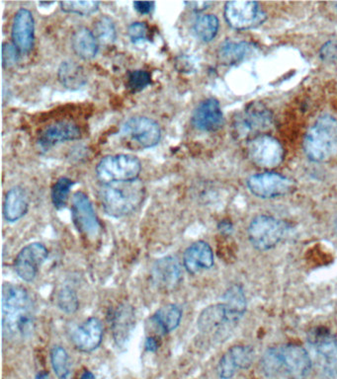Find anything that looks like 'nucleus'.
<instances>
[{"mask_svg":"<svg viewBox=\"0 0 337 379\" xmlns=\"http://www.w3.org/2000/svg\"><path fill=\"white\" fill-rule=\"evenodd\" d=\"M313 366L311 355L305 348L297 344H285L269 348L261 358L264 375L274 378L292 376L302 378L308 375Z\"/></svg>","mask_w":337,"mask_h":379,"instance_id":"1","label":"nucleus"},{"mask_svg":"<svg viewBox=\"0 0 337 379\" xmlns=\"http://www.w3.org/2000/svg\"><path fill=\"white\" fill-rule=\"evenodd\" d=\"M145 188L138 180L102 184L100 203L108 216L123 217L132 214L142 204Z\"/></svg>","mask_w":337,"mask_h":379,"instance_id":"2","label":"nucleus"},{"mask_svg":"<svg viewBox=\"0 0 337 379\" xmlns=\"http://www.w3.org/2000/svg\"><path fill=\"white\" fill-rule=\"evenodd\" d=\"M337 148V120L331 115L321 116L311 126L304 141V151L316 163L331 158Z\"/></svg>","mask_w":337,"mask_h":379,"instance_id":"3","label":"nucleus"},{"mask_svg":"<svg viewBox=\"0 0 337 379\" xmlns=\"http://www.w3.org/2000/svg\"><path fill=\"white\" fill-rule=\"evenodd\" d=\"M142 164L131 154H116L103 158L96 167L97 178L102 184L138 180Z\"/></svg>","mask_w":337,"mask_h":379,"instance_id":"4","label":"nucleus"},{"mask_svg":"<svg viewBox=\"0 0 337 379\" xmlns=\"http://www.w3.org/2000/svg\"><path fill=\"white\" fill-rule=\"evenodd\" d=\"M288 229L285 221L261 214L251 221L248 231V239L256 250L268 251L280 243Z\"/></svg>","mask_w":337,"mask_h":379,"instance_id":"5","label":"nucleus"},{"mask_svg":"<svg viewBox=\"0 0 337 379\" xmlns=\"http://www.w3.org/2000/svg\"><path fill=\"white\" fill-rule=\"evenodd\" d=\"M309 346L314 363L326 378L337 376V340L328 330L318 328L309 334Z\"/></svg>","mask_w":337,"mask_h":379,"instance_id":"6","label":"nucleus"},{"mask_svg":"<svg viewBox=\"0 0 337 379\" xmlns=\"http://www.w3.org/2000/svg\"><path fill=\"white\" fill-rule=\"evenodd\" d=\"M72 219L80 234L89 239H95L101 232L92 201L84 192H77L72 199Z\"/></svg>","mask_w":337,"mask_h":379,"instance_id":"7","label":"nucleus"},{"mask_svg":"<svg viewBox=\"0 0 337 379\" xmlns=\"http://www.w3.org/2000/svg\"><path fill=\"white\" fill-rule=\"evenodd\" d=\"M248 188L258 198L274 199L290 194L295 188V184L281 174L265 172L250 176L248 180Z\"/></svg>","mask_w":337,"mask_h":379,"instance_id":"8","label":"nucleus"},{"mask_svg":"<svg viewBox=\"0 0 337 379\" xmlns=\"http://www.w3.org/2000/svg\"><path fill=\"white\" fill-rule=\"evenodd\" d=\"M225 18L236 30L250 29L263 24L266 15L255 1H230L225 6Z\"/></svg>","mask_w":337,"mask_h":379,"instance_id":"9","label":"nucleus"},{"mask_svg":"<svg viewBox=\"0 0 337 379\" xmlns=\"http://www.w3.org/2000/svg\"><path fill=\"white\" fill-rule=\"evenodd\" d=\"M248 150L251 161L260 167H277L283 161V146L278 140L271 136H255L248 143Z\"/></svg>","mask_w":337,"mask_h":379,"instance_id":"10","label":"nucleus"},{"mask_svg":"<svg viewBox=\"0 0 337 379\" xmlns=\"http://www.w3.org/2000/svg\"><path fill=\"white\" fill-rule=\"evenodd\" d=\"M124 136L135 141L143 148H152L158 145L162 138L160 126L153 119L133 117L126 121L121 128Z\"/></svg>","mask_w":337,"mask_h":379,"instance_id":"11","label":"nucleus"},{"mask_svg":"<svg viewBox=\"0 0 337 379\" xmlns=\"http://www.w3.org/2000/svg\"><path fill=\"white\" fill-rule=\"evenodd\" d=\"M49 256V250L44 244L34 242L25 246L15 259L16 274L22 280L31 282L36 279L40 268Z\"/></svg>","mask_w":337,"mask_h":379,"instance_id":"12","label":"nucleus"},{"mask_svg":"<svg viewBox=\"0 0 337 379\" xmlns=\"http://www.w3.org/2000/svg\"><path fill=\"white\" fill-rule=\"evenodd\" d=\"M255 353L250 346L236 345L228 348L217 366V373L221 379H231L238 370H248L253 363Z\"/></svg>","mask_w":337,"mask_h":379,"instance_id":"13","label":"nucleus"},{"mask_svg":"<svg viewBox=\"0 0 337 379\" xmlns=\"http://www.w3.org/2000/svg\"><path fill=\"white\" fill-rule=\"evenodd\" d=\"M152 280L157 289L163 292L177 289L182 280V268L179 261L173 256L157 260L152 269Z\"/></svg>","mask_w":337,"mask_h":379,"instance_id":"14","label":"nucleus"},{"mask_svg":"<svg viewBox=\"0 0 337 379\" xmlns=\"http://www.w3.org/2000/svg\"><path fill=\"white\" fill-rule=\"evenodd\" d=\"M12 42L20 54H28L34 47L35 22L28 9H21L15 14L11 29Z\"/></svg>","mask_w":337,"mask_h":379,"instance_id":"15","label":"nucleus"},{"mask_svg":"<svg viewBox=\"0 0 337 379\" xmlns=\"http://www.w3.org/2000/svg\"><path fill=\"white\" fill-rule=\"evenodd\" d=\"M238 323L222 302L206 307L199 316L197 327L202 333L221 332L233 329Z\"/></svg>","mask_w":337,"mask_h":379,"instance_id":"16","label":"nucleus"},{"mask_svg":"<svg viewBox=\"0 0 337 379\" xmlns=\"http://www.w3.org/2000/svg\"><path fill=\"white\" fill-rule=\"evenodd\" d=\"M223 114L220 103L215 98H208L196 107L192 115V125L202 131H216L223 125Z\"/></svg>","mask_w":337,"mask_h":379,"instance_id":"17","label":"nucleus"},{"mask_svg":"<svg viewBox=\"0 0 337 379\" xmlns=\"http://www.w3.org/2000/svg\"><path fill=\"white\" fill-rule=\"evenodd\" d=\"M103 325L97 317H90L85 320L72 333V344L77 350L82 353H92L101 345Z\"/></svg>","mask_w":337,"mask_h":379,"instance_id":"18","label":"nucleus"},{"mask_svg":"<svg viewBox=\"0 0 337 379\" xmlns=\"http://www.w3.org/2000/svg\"><path fill=\"white\" fill-rule=\"evenodd\" d=\"M272 114L264 106L253 104L241 114L235 125L236 133L241 138L256 131L266 130L272 123Z\"/></svg>","mask_w":337,"mask_h":379,"instance_id":"19","label":"nucleus"},{"mask_svg":"<svg viewBox=\"0 0 337 379\" xmlns=\"http://www.w3.org/2000/svg\"><path fill=\"white\" fill-rule=\"evenodd\" d=\"M214 263L213 250L205 241L194 242L183 254V265L189 274L195 275L204 270L211 269Z\"/></svg>","mask_w":337,"mask_h":379,"instance_id":"20","label":"nucleus"},{"mask_svg":"<svg viewBox=\"0 0 337 379\" xmlns=\"http://www.w3.org/2000/svg\"><path fill=\"white\" fill-rule=\"evenodd\" d=\"M80 136H82V133L74 123L69 122L55 123L47 126L42 131L41 135L38 138V145L47 150L57 143L79 140Z\"/></svg>","mask_w":337,"mask_h":379,"instance_id":"21","label":"nucleus"},{"mask_svg":"<svg viewBox=\"0 0 337 379\" xmlns=\"http://www.w3.org/2000/svg\"><path fill=\"white\" fill-rule=\"evenodd\" d=\"M136 316L134 308L129 303H123L113 314L112 331L118 346L125 345L134 329Z\"/></svg>","mask_w":337,"mask_h":379,"instance_id":"22","label":"nucleus"},{"mask_svg":"<svg viewBox=\"0 0 337 379\" xmlns=\"http://www.w3.org/2000/svg\"><path fill=\"white\" fill-rule=\"evenodd\" d=\"M28 209V194L21 187H13L5 194L4 216L7 221H18L27 214Z\"/></svg>","mask_w":337,"mask_h":379,"instance_id":"23","label":"nucleus"},{"mask_svg":"<svg viewBox=\"0 0 337 379\" xmlns=\"http://www.w3.org/2000/svg\"><path fill=\"white\" fill-rule=\"evenodd\" d=\"M1 300L2 315L32 307L28 292L21 285L4 284Z\"/></svg>","mask_w":337,"mask_h":379,"instance_id":"24","label":"nucleus"},{"mask_svg":"<svg viewBox=\"0 0 337 379\" xmlns=\"http://www.w3.org/2000/svg\"><path fill=\"white\" fill-rule=\"evenodd\" d=\"M255 50V45L251 43L228 41L221 45L218 57L222 65H235L250 59Z\"/></svg>","mask_w":337,"mask_h":379,"instance_id":"25","label":"nucleus"},{"mask_svg":"<svg viewBox=\"0 0 337 379\" xmlns=\"http://www.w3.org/2000/svg\"><path fill=\"white\" fill-rule=\"evenodd\" d=\"M182 309L177 304H167L160 307L150 317V322L160 334L165 335L177 329L182 319Z\"/></svg>","mask_w":337,"mask_h":379,"instance_id":"26","label":"nucleus"},{"mask_svg":"<svg viewBox=\"0 0 337 379\" xmlns=\"http://www.w3.org/2000/svg\"><path fill=\"white\" fill-rule=\"evenodd\" d=\"M72 47L74 54L84 60L94 59L99 49L94 33L84 27L79 28L72 34Z\"/></svg>","mask_w":337,"mask_h":379,"instance_id":"27","label":"nucleus"},{"mask_svg":"<svg viewBox=\"0 0 337 379\" xmlns=\"http://www.w3.org/2000/svg\"><path fill=\"white\" fill-rule=\"evenodd\" d=\"M57 78L65 88L72 91L79 89L87 82L84 68L72 60L62 62L57 70Z\"/></svg>","mask_w":337,"mask_h":379,"instance_id":"28","label":"nucleus"},{"mask_svg":"<svg viewBox=\"0 0 337 379\" xmlns=\"http://www.w3.org/2000/svg\"><path fill=\"white\" fill-rule=\"evenodd\" d=\"M223 300L231 315L240 322L248 308V300L243 287L240 285H231L226 290Z\"/></svg>","mask_w":337,"mask_h":379,"instance_id":"29","label":"nucleus"},{"mask_svg":"<svg viewBox=\"0 0 337 379\" xmlns=\"http://www.w3.org/2000/svg\"><path fill=\"white\" fill-rule=\"evenodd\" d=\"M220 28V22L215 15L205 14L199 16L194 23L196 36L202 42L209 43L215 39Z\"/></svg>","mask_w":337,"mask_h":379,"instance_id":"30","label":"nucleus"},{"mask_svg":"<svg viewBox=\"0 0 337 379\" xmlns=\"http://www.w3.org/2000/svg\"><path fill=\"white\" fill-rule=\"evenodd\" d=\"M51 365L53 370L59 379H69L70 363L69 353L65 348L55 346L51 351Z\"/></svg>","mask_w":337,"mask_h":379,"instance_id":"31","label":"nucleus"},{"mask_svg":"<svg viewBox=\"0 0 337 379\" xmlns=\"http://www.w3.org/2000/svg\"><path fill=\"white\" fill-rule=\"evenodd\" d=\"M74 185V182L67 178V177H62V178L57 179L56 183L53 186L51 194L53 204H54L55 208L62 209L67 206L70 189Z\"/></svg>","mask_w":337,"mask_h":379,"instance_id":"32","label":"nucleus"},{"mask_svg":"<svg viewBox=\"0 0 337 379\" xmlns=\"http://www.w3.org/2000/svg\"><path fill=\"white\" fill-rule=\"evenodd\" d=\"M94 35L97 41L104 45L113 44L115 42L116 28L114 22L107 16H102L95 23Z\"/></svg>","mask_w":337,"mask_h":379,"instance_id":"33","label":"nucleus"},{"mask_svg":"<svg viewBox=\"0 0 337 379\" xmlns=\"http://www.w3.org/2000/svg\"><path fill=\"white\" fill-rule=\"evenodd\" d=\"M57 307L67 314H74L79 308L77 292L72 287H65L60 290L57 297Z\"/></svg>","mask_w":337,"mask_h":379,"instance_id":"34","label":"nucleus"},{"mask_svg":"<svg viewBox=\"0 0 337 379\" xmlns=\"http://www.w3.org/2000/svg\"><path fill=\"white\" fill-rule=\"evenodd\" d=\"M60 9L67 13L89 16L97 11L99 7L98 1H62L60 4Z\"/></svg>","mask_w":337,"mask_h":379,"instance_id":"35","label":"nucleus"},{"mask_svg":"<svg viewBox=\"0 0 337 379\" xmlns=\"http://www.w3.org/2000/svg\"><path fill=\"white\" fill-rule=\"evenodd\" d=\"M150 83H152V77H150V72L138 70H132L128 73L126 86L131 92L138 93L147 88L148 85H150Z\"/></svg>","mask_w":337,"mask_h":379,"instance_id":"36","label":"nucleus"},{"mask_svg":"<svg viewBox=\"0 0 337 379\" xmlns=\"http://www.w3.org/2000/svg\"><path fill=\"white\" fill-rule=\"evenodd\" d=\"M128 35L135 44L148 41L150 40V27L145 22L132 23L128 28Z\"/></svg>","mask_w":337,"mask_h":379,"instance_id":"37","label":"nucleus"},{"mask_svg":"<svg viewBox=\"0 0 337 379\" xmlns=\"http://www.w3.org/2000/svg\"><path fill=\"white\" fill-rule=\"evenodd\" d=\"M19 50L15 48L13 44L4 43L2 45V65L4 67H10L14 65L18 60Z\"/></svg>","mask_w":337,"mask_h":379,"instance_id":"38","label":"nucleus"},{"mask_svg":"<svg viewBox=\"0 0 337 379\" xmlns=\"http://www.w3.org/2000/svg\"><path fill=\"white\" fill-rule=\"evenodd\" d=\"M136 11L139 12L140 14L147 15L152 13L153 9H155V2L150 1H135L133 2Z\"/></svg>","mask_w":337,"mask_h":379,"instance_id":"39","label":"nucleus"},{"mask_svg":"<svg viewBox=\"0 0 337 379\" xmlns=\"http://www.w3.org/2000/svg\"><path fill=\"white\" fill-rule=\"evenodd\" d=\"M160 343L158 337H153V336H150V337H148L147 340H145V348L148 352L155 353L158 348H160Z\"/></svg>","mask_w":337,"mask_h":379,"instance_id":"40","label":"nucleus"},{"mask_svg":"<svg viewBox=\"0 0 337 379\" xmlns=\"http://www.w3.org/2000/svg\"><path fill=\"white\" fill-rule=\"evenodd\" d=\"M185 5L189 6V9L193 10V11L201 12L203 11V10L207 9L210 5H212V2H185Z\"/></svg>","mask_w":337,"mask_h":379,"instance_id":"41","label":"nucleus"},{"mask_svg":"<svg viewBox=\"0 0 337 379\" xmlns=\"http://www.w3.org/2000/svg\"><path fill=\"white\" fill-rule=\"evenodd\" d=\"M219 231L223 235H230L233 234V226L230 221H223L219 224L218 226Z\"/></svg>","mask_w":337,"mask_h":379,"instance_id":"42","label":"nucleus"},{"mask_svg":"<svg viewBox=\"0 0 337 379\" xmlns=\"http://www.w3.org/2000/svg\"><path fill=\"white\" fill-rule=\"evenodd\" d=\"M79 379H96L95 378L94 375L92 373V371L88 370H84L82 371V373H80V376Z\"/></svg>","mask_w":337,"mask_h":379,"instance_id":"43","label":"nucleus"},{"mask_svg":"<svg viewBox=\"0 0 337 379\" xmlns=\"http://www.w3.org/2000/svg\"><path fill=\"white\" fill-rule=\"evenodd\" d=\"M35 379H53V378L48 371H40Z\"/></svg>","mask_w":337,"mask_h":379,"instance_id":"44","label":"nucleus"},{"mask_svg":"<svg viewBox=\"0 0 337 379\" xmlns=\"http://www.w3.org/2000/svg\"><path fill=\"white\" fill-rule=\"evenodd\" d=\"M334 231H336L337 234V217H336V221H334Z\"/></svg>","mask_w":337,"mask_h":379,"instance_id":"45","label":"nucleus"},{"mask_svg":"<svg viewBox=\"0 0 337 379\" xmlns=\"http://www.w3.org/2000/svg\"><path fill=\"white\" fill-rule=\"evenodd\" d=\"M336 7H337V4H336Z\"/></svg>","mask_w":337,"mask_h":379,"instance_id":"46","label":"nucleus"}]
</instances>
